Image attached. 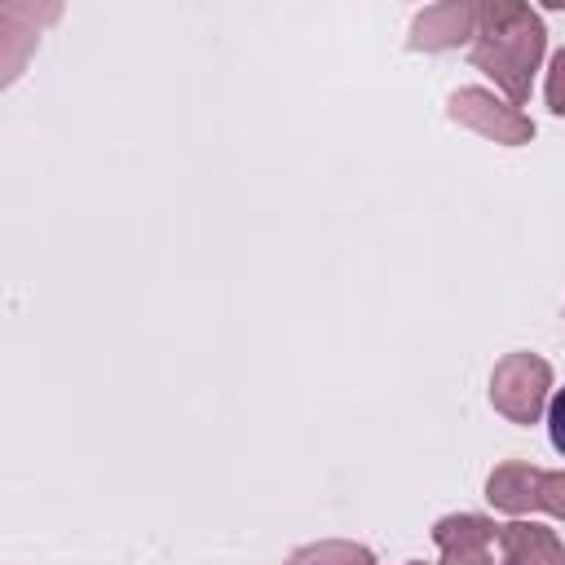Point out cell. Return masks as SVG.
<instances>
[{"instance_id":"obj_3","label":"cell","mask_w":565,"mask_h":565,"mask_svg":"<svg viewBox=\"0 0 565 565\" xmlns=\"http://www.w3.org/2000/svg\"><path fill=\"white\" fill-rule=\"evenodd\" d=\"M446 115L494 146H530L534 141V119L494 88H477V84L455 88L446 97Z\"/></svg>"},{"instance_id":"obj_4","label":"cell","mask_w":565,"mask_h":565,"mask_svg":"<svg viewBox=\"0 0 565 565\" xmlns=\"http://www.w3.org/2000/svg\"><path fill=\"white\" fill-rule=\"evenodd\" d=\"M433 543L441 547L437 565H494L490 543H499V525L481 512H450L433 525Z\"/></svg>"},{"instance_id":"obj_2","label":"cell","mask_w":565,"mask_h":565,"mask_svg":"<svg viewBox=\"0 0 565 565\" xmlns=\"http://www.w3.org/2000/svg\"><path fill=\"white\" fill-rule=\"evenodd\" d=\"M552 402V362L539 353H503L490 371V406L508 419V424H539L547 415Z\"/></svg>"},{"instance_id":"obj_11","label":"cell","mask_w":565,"mask_h":565,"mask_svg":"<svg viewBox=\"0 0 565 565\" xmlns=\"http://www.w3.org/2000/svg\"><path fill=\"white\" fill-rule=\"evenodd\" d=\"M547 437H552V446L565 455V388H556L552 402H547Z\"/></svg>"},{"instance_id":"obj_9","label":"cell","mask_w":565,"mask_h":565,"mask_svg":"<svg viewBox=\"0 0 565 565\" xmlns=\"http://www.w3.org/2000/svg\"><path fill=\"white\" fill-rule=\"evenodd\" d=\"M534 503H539L547 516L565 521V472H539V494H534Z\"/></svg>"},{"instance_id":"obj_5","label":"cell","mask_w":565,"mask_h":565,"mask_svg":"<svg viewBox=\"0 0 565 565\" xmlns=\"http://www.w3.org/2000/svg\"><path fill=\"white\" fill-rule=\"evenodd\" d=\"M477 35V4L468 0H441L428 4L411 18V49L415 53H441V49H459Z\"/></svg>"},{"instance_id":"obj_1","label":"cell","mask_w":565,"mask_h":565,"mask_svg":"<svg viewBox=\"0 0 565 565\" xmlns=\"http://www.w3.org/2000/svg\"><path fill=\"white\" fill-rule=\"evenodd\" d=\"M543 53H547V26L530 4H521V0H481L477 4L472 66L486 71L512 106H521L530 97Z\"/></svg>"},{"instance_id":"obj_12","label":"cell","mask_w":565,"mask_h":565,"mask_svg":"<svg viewBox=\"0 0 565 565\" xmlns=\"http://www.w3.org/2000/svg\"><path fill=\"white\" fill-rule=\"evenodd\" d=\"M411 565H424V561H411Z\"/></svg>"},{"instance_id":"obj_6","label":"cell","mask_w":565,"mask_h":565,"mask_svg":"<svg viewBox=\"0 0 565 565\" xmlns=\"http://www.w3.org/2000/svg\"><path fill=\"white\" fill-rule=\"evenodd\" d=\"M499 547H503V565H565L561 534L539 521L516 516V521L499 525Z\"/></svg>"},{"instance_id":"obj_7","label":"cell","mask_w":565,"mask_h":565,"mask_svg":"<svg viewBox=\"0 0 565 565\" xmlns=\"http://www.w3.org/2000/svg\"><path fill=\"white\" fill-rule=\"evenodd\" d=\"M534 494H539V468H534V463L508 459V463H499V468L486 477V499H490V508H499V512H508V516H525L530 508H539Z\"/></svg>"},{"instance_id":"obj_10","label":"cell","mask_w":565,"mask_h":565,"mask_svg":"<svg viewBox=\"0 0 565 565\" xmlns=\"http://www.w3.org/2000/svg\"><path fill=\"white\" fill-rule=\"evenodd\" d=\"M543 97H547V110L565 119V49H556V53H552V62H547Z\"/></svg>"},{"instance_id":"obj_8","label":"cell","mask_w":565,"mask_h":565,"mask_svg":"<svg viewBox=\"0 0 565 565\" xmlns=\"http://www.w3.org/2000/svg\"><path fill=\"white\" fill-rule=\"evenodd\" d=\"M287 565H375V552L349 539H322V543H305L287 556Z\"/></svg>"}]
</instances>
